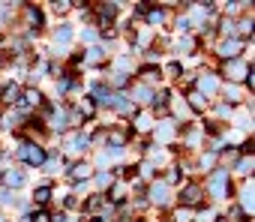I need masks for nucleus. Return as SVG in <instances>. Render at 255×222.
<instances>
[{"label":"nucleus","mask_w":255,"mask_h":222,"mask_svg":"<svg viewBox=\"0 0 255 222\" xmlns=\"http://www.w3.org/2000/svg\"><path fill=\"white\" fill-rule=\"evenodd\" d=\"M135 129H138V132H147V129H153L150 117H147V114H138V117H135Z\"/></svg>","instance_id":"nucleus-16"},{"label":"nucleus","mask_w":255,"mask_h":222,"mask_svg":"<svg viewBox=\"0 0 255 222\" xmlns=\"http://www.w3.org/2000/svg\"><path fill=\"white\" fill-rule=\"evenodd\" d=\"M126 84V75H114V87H123Z\"/></svg>","instance_id":"nucleus-35"},{"label":"nucleus","mask_w":255,"mask_h":222,"mask_svg":"<svg viewBox=\"0 0 255 222\" xmlns=\"http://www.w3.org/2000/svg\"><path fill=\"white\" fill-rule=\"evenodd\" d=\"M3 99H6V102H12V99H18V90H15V87H6V93H3Z\"/></svg>","instance_id":"nucleus-30"},{"label":"nucleus","mask_w":255,"mask_h":222,"mask_svg":"<svg viewBox=\"0 0 255 222\" xmlns=\"http://www.w3.org/2000/svg\"><path fill=\"white\" fill-rule=\"evenodd\" d=\"M225 96L237 102V99H240V87H237V84H228V87H225Z\"/></svg>","instance_id":"nucleus-22"},{"label":"nucleus","mask_w":255,"mask_h":222,"mask_svg":"<svg viewBox=\"0 0 255 222\" xmlns=\"http://www.w3.org/2000/svg\"><path fill=\"white\" fill-rule=\"evenodd\" d=\"M189 105H192V108H195V111H201V108H204V105H207V99H204V96H201V93H198V90H192V93H189Z\"/></svg>","instance_id":"nucleus-13"},{"label":"nucleus","mask_w":255,"mask_h":222,"mask_svg":"<svg viewBox=\"0 0 255 222\" xmlns=\"http://www.w3.org/2000/svg\"><path fill=\"white\" fill-rule=\"evenodd\" d=\"M225 180H228V174L225 171H213V177H210V183H207V189L216 195V198H222L225 192H228V186H225Z\"/></svg>","instance_id":"nucleus-3"},{"label":"nucleus","mask_w":255,"mask_h":222,"mask_svg":"<svg viewBox=\"0 0 255 222\" xmlns=\"http://www.w3.org/2000/svg\"><path fill=\"white\" fill-rule=\"evenodd\" d=\"M48 198H51V186H39V189L33 192V201H36V204H45Z\"/></svg>","instance_id":"nucleus-15"},{"label":"nucleus","mask_w":255,"mask_h":222,"mask_svg":"<svg viewBox=\"0 0 255 222\" xmlns=\"http://www.w3.org/2000/svg\"><path fill=\"white\" fill-rule=\"evenodd\" d=\"M213 162H216V153H207V156H204V162H201V165H204V168H210V165H213Z\"/></svg>","instance_id":"nucleus-31"},{"label":"nucleus","mask_w":255,"mask_h":222,"mask_svg":"<svg viewBox=\"0 0 255 222\" xmlns=\"http://www.w3.org/2000/svg\"><path fill=\"white\" fill-rule=\"evenodd\" d=\"M111 195H114L111 201H120V198H123V186H114V189H111Z\"/></svg>","instance_id":"nucleus-32"},{"label":"nucleus","mask_w":255,"mask_h":222,"mask_svg":"<svg viewBox=\"0 0 255 222\" xmlns=\"http://www.w3.org/2000/svg\"><path fill=\"white\" fill-rule=\"evenodd\" d=\"M180 201H183L186 207H195V204H201V186H195V183H189V186L183 189V195H180Z\"/></svg>","instance_id":"nucleus-6"},{"label":"nucleus","mask_w":255,"mask_h":222,"mask_svg":"<svg viewBox=\"0 0 255 222\" xmlns=\"http://www.w3.org/2000/svg\"><path fill=\"white\" fill-rule=\"evenodd\" d=\"M117 15V3H99V18L102 21H111Z\"/></svg>","instance_id":"nucleus-12"},{"label":"nucleus","mask_w":255,"mask_h":222,"mask_svg":"<svg viewBox=\"0 0 255 222\" xmlns=\"http://www.w3.org/2000/svg\"><path fill=\"white\" fill-rule=\"evenodd\" d=\"M66 147H69V153H78L81 147H87V135H81V132H75V135H69V141H66Z\"/></svg>","instance_id":"nucleus-10"},{"label":"nucleus","mask_w":255,"mask_h":222,"mask_svg":"<svg viewBox=\"0 0 255 222\" xmlns=\"http://www.w3.org/2000/svg\"><path fill=\"white\" fill-rule=\"evenodd\" d=\"M54 39H57V42H60V45H66V42H69V27H60V30H57V36H54Z\"/></svg>","instance_id":"nucleus-24"},{"label":"nucleus","mask_w":255,"mask_h":222,"mask_svg":"<svg viewBox=\"0 0 255 222\" xmlns=\"http://www.w3.org/2000/svg\"><path fill=\"white\" fill-rule=\"evenodd\" d=\"M108 141H111L114 147H123L126 141H129V129H126V126H117V129H111V132H108Z\"/></svg>","instance_id":"nucleus-7"},{"label":"nucleus","mask_w":255,"mask_h":222,"mask_svg":"<svg viewBox=\"0 0 255 222\" xmlns=\"http://www.w3.org/2000/svg\"><path fill=\"white\" fill-rule=\"evenodd\" d=\"M87 63H93V66L102 63V51H99V48H90V51H87Z\"/></svg>","instance_id":"nucleus-21"},{"label":"nucleus","mask_w":255,"mask_h":222,"mask_svg":"<svg viewBox=\"0 0 255 222\" xmlns=\"http://www.w3.org/2000/svg\"><path fill=\"white\" fill-rule=\"evenodd\" d=\"M27 18H30L36 27H42V12H39V6H27Z\"/></svg>","instance_id":"nucleus-17"},{"label":"nucleus","mask_w":255,"mask_h":222,"mask_svg":"<svg viewBox=\"0 0 255 222\" xmlns=\"http://www.w3.org/2000/svg\"><path fill=\"white\" fill-rule=\"evenodd\" d=\"M78 114H84V117H93V99H81V105H78Z\"/></svg>","instance_id":"nucleus-18"},{"label":"nucleus","mask_w":255,"mask_h":222,"mask_svg":"<svg viewBox=\"0 0 255 222\" xmlns=\"http://www.w3.org/2000/svg\"><path fill=\"white\" fill-rule=\"evenodd\" d=\"M141 78H144V81H156V78H159V69H153V66H144V69H141Z\"/></svg>","instance_id":"nucleus-20"},{"label":"nucleus","mask_w":255,"mask_h":222,"mask_svg":"<svg viewBox=\"0 0 255 222\" xmlns=\"http://www.w3.org/2000/svg\"><path fill=\"white\" fill-rule=\"evenodd\" d=\"M216 90V78L213 75H201V81H198V93L204 96V93H213Z\"/></svg>","instance_id":"nucleus-11"},{"label":"nucleus","mask_w":255,"mask_h":222,"mask_svg":"<svg viewBox=\"0 0 255 222\" xmlns=\"http://www.w3.org/2000/svg\"><path fill=\"white\" fill-rule=\"evenodd\" d=\"M96 183H99V186H111V183H114V174H99Z\"/></svg>","instance_id":"nucleus-28"},{"label":"nucleus","mask_w":255,"mask_h":222,"mask_svg":"<svg viewBox=\"0 0 255 222\" xmlns=\"http://www.w3.org/2000/svg\"><path fill=\"white\" fill-rule=\"evenodd\" d=\"M240 48H243V42H240V39H225V42L219 45V54H222L225 60H234V57L240 54Z\"/></svg>","instance_id":"nucleus-4"},{"label":"nucleus","mask_w":255,"mask_h":222,"mask_svg":"<svg viewBox=\"0 0 255 222\" xmlns=\"http://www.w3.org/2000/svg\"><path fill=\"white\" fill-rule=\"evenodd\" d=\"M18 156H21L27 165H42V162H45V150H42L39 144H24V147L18 150Z\"/></svg>","instance_id":"nucleus-2"},{"label":"nucleus","mask_w":255,"mask_h":222,"mask_svg":"<svg viewBox=\"0 0 255 222\" xmlns=\"http://www.w3.org/2000/svg\"><path fill=\"white\" fill-rule=\"evenodd\" d=\"M90 174H93V168H90L87 162H78V165L69 168V177H72V180H87Z\"/></svg>","instance_id":"nucleus-8"},{"label":"nucleus","mask_w":255,"mask_h":222,"mask_svg":"<svg viewBox=\"0 0 255 222\" xmlns=\"http://www.w3.org/2000/svg\"><path fill=\"white\" fill-rule=\"evenodd\" d=\"M150 198H153L156 204H168V186H165V183H153V186H150Z\"/></svg>","instance_id":"nucleus-9"},{"label":"nucleus","mask_w":255,"mask_h":222,"mask_svg":"<svg viewBox=\"0 0 255 222\" xmlns=\"http://www.w3.org/2000/svg\"><path fill=\"white\" fill-rule=\"evenodd\" d=\"M0 201H6V204H9V201H15V198H12V195H9L6 189H0Z\"/></svg>","instance_id":"nucleus-34"},{"label":"nucleus","mask_w":255,"mask_h":222,"mask_svg":"<svg viewBox=\"0 0 255 222\" xmlns=\"http://www.w3.org/2000/svg\"><path fill=\"white\" fill-rule=\"evenodd\" d=\"M51 6H54L57 12H69V9H72V3H69V0H57V3H51Z\"/></svg>","instance_id":"nucleus-26"},{"label":"nucleus","mask_w":255,"mask_h":222,"mask_svg":"<svg viewBox=\"0 0 255 222\" xmlns=\"http://www.w3.org/2000/svg\"><path fill=\"white\" fill-rule=\"evenodd\" d=\"M27 222H51V216H48L45 210H39V213H33V216H30Z\"/></svg>","instance_id":"nucleus-25"},{"label":"nucleus","mask_w":255,"mask_h":222,"mask_svg":"<svg viewBox=\"0 0 255 222\" xmlns=\"http://www.w3.org/2000/svg\"><path fill=\"white\" fill-rule=\"evenodd\" d=\"M165 75H168V78L180 75V63H168V66H165Z\"/></svg>","instance_id":"nucleus-27"},{"label":"nucleus","mask_w":255,"mask_h":222,"mask_svg":"<svg viewBox=\"0 0 255 222\" xmlns=\"http://www.w3.org/2000/svg\"><path fill=\"white\" fill-rule=\"evenodd\" d=\"M18 105H24V108H36V105H42V93L30 87V90L18 93Z\"/></svg>","instance_id":"nucleus-5"},{"label":"nucleus","mask_w":255,"mask_h":222,"mask_svg":"<svg viewBox=\"0 0 255 222\" xmlns=\"http://www.w3.org/2000/svg\"><path fill=\"white\" fill-rule=\"evenodd\" d=\"M3 180H6V186H21V183H24V174H21V171H6Z\"/></svg>","instance_id":"nucleus-14"},{"label":"nucleus","mask_w":255,"mask_h":222,"mask_svg":"<svg viewBox=\"0 0 255 222\" xmlns=\"http://www.w3.org/2000/svg\"><path fill=\"white\" fill-rule=\"evenodd\" d=\"M177 222H189V210H177Z\"/></svg>","instance_id":"nucleus-33"},{"label":"nucleus","mask_w":255,"mask_h":222,"mask_svg":"<svg viewBox=\"0 0 255 222\" xmlns=\"http://www.w3.org/2000/svg\"><path fill=\"white\" fill-rule=\"evenodd\" d=\"M222 72H225V78H228L231 84H234V81H246V78H249V66H246L240 57L225 60V69H222Z\"/></svg>","instance_id":"nucleus-1"},{"label":"nucleus","mask_w":255,"mask_h":222,"mask_svg":"<svg viewBox=\"0 0 255 222\" xmlns=\"http://www.w3.org/2000/svg\"><path fill=\"white\" fill-rule=\"evenodd\" d=\"M222 33L234 39V33H237V30H234V24H231V21H222Z\"/></svg>","instance_id":"nucleus-29"},{"label":"nucleus","mask_w":255,"mask_h":222,"mask_svg":"<svg viewBox=\"0 0 255 222\" xmlns=\"http://www.w3.org/2000/svg\"><path fill=\"white\" fill-rule=\"evenodd\" d=\"M144 15H147V21H150V24H162V9H147Z\"/></svg>","instance_id":"nucleus-19"},{"label":"nucleus","mask_w":255,"mask_h":222,"mask_svg":"<svg viewBox=\"0 0 255 222\" xmlns=\"http://www.w3.org/2000/svg\"><path fill=\"white\" fill-rule=\"evenodd\" d=\"M54 129H66V114H63V111L54 114Z\"/></svg>","instance_id":"nucleus-23"}]
</instances>
